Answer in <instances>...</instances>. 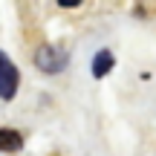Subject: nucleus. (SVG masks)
<instances>
[{
    "mask_svg": "<svg viewBox=\"0 0 156 156\" xmlns=\"http://www.w3.org/2000/svg\"><path fill=\"white\" fill-rule=\"evenodd\" d=\"M17 81H20V75H17V67L9 61V58L0 52V98H15L17 93Z\"/></svg>",
    "mask_w": 156,
    "mask_h": 156,
    "instance_id": "obj_1",
    "label": "nucleus"
},
{
    "mask_svg": "<svg viewBox=\"0 0 156 156\" xmlns=\"http://www.w3.org/2000/svg\"><path fill=\"white\" fill-rule=\"evenodd\" d=\"M23 147V136L17 130H9V127H0V151L6 153H15Z\"/></svg>",
    "mask_w": 156,
    "mask_h": 156,
    "instance_id": "obj_3",
    "label": "nucleus"
},
{
    "mask_svg": "<svg viewBox=\"0 0 156 156\" xmlns=\"http://www.w3.org/2000/svg\"><path fill=\"white\" fill-rule=\"evenodd\" d=\"M35 64H38V69H44V73H61L64 64H67V55L58 52L55 46H41L38 55H35Z\"/></svg>",
    "mask_w": 156,
    "mask_h": 156,
    "instance_id": "obj_2",
    "label": "nucleus"
},
{
    "mask_svg": "<svg viewBox=\"0 0 156 156\" xmlns=\"http://www.w3.org/2000/svg\"><path fill=\"white\" fill-rule=\"evenodd\" d=\"M113 69V52H107V49H101L98 55L93 58V75L95 78H101V75H107Z\"/></svg>",
    "mask_w": 156,
    "mask_h": 156,
    "instance_id": "obj_4",
    "label": "nucleus"
}]
</instances>
